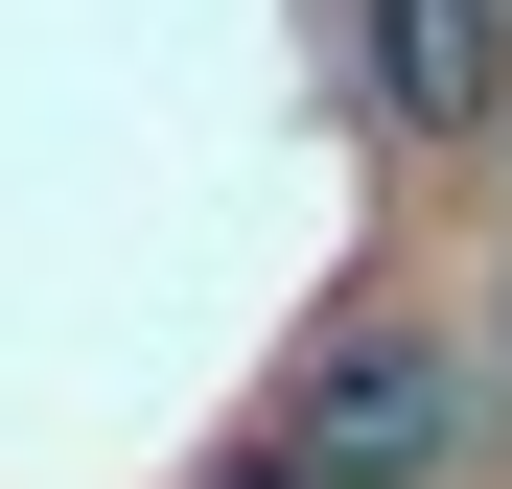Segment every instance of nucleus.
<instances>
[{
  "instance_id": "1",
  "label": "nucleus",
  "mask_w": 512,
  "mask_h": 489,
  "mask_svg": "<svg viewBox=\"0 0 512 489\" xmlns=\"http://www.w3.org/2000/svg\"><path fill=\"white\" fill-rule=\"evenodd\" d=\"M280 443H303V489H443V466H466V350H443L419 303H350V326L303 350Z\"/></svg>"
},
{
  "instance_id": "2",
  "label": "nucleus",
  "mask_w": 512,
  "mask_h": 489,
  "mask_svg": "<svg viewBox=\"0 0 512 489\" xmlns=\"http://www.w3.org/2000/svg\"><path fill=\"white\" fill-rule=\"evenodd\" d=\"M326 94L419 163V140H466V117L512 94V24H350V47H326Z\"/></svg>"
},
{
  "instance_id": "3",
  "label": "nucleus",
  "mask_w": 512,
  "mask_h": 489,
  "mask_svg": "<svg viewBox=\"0 0 512 489\" xmlns=\"http://www.w3.org/2000/svg\"><path fill=\"white\" fill-rule=\"evenodd\" d=\"M187 489H303V443H280V420H256V443H210Z\"/></svg>"
}]
</instances>
